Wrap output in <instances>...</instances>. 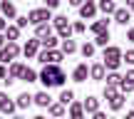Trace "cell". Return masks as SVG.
Returning <instances> with one entry per match:
<instances>
[{
	"label": "cell",
	"mask_w": 134,
	"mask_h": 119,
	"mask_svg": "<svg viewBox=\"0 0 134 119\" xmlns=\"http://www.w3.org/2000/svg\"><path fill=\"white\" fill-rule=\"evenodd\" d=\"M37 80L50 89V87H62L67 77H65V70H62L60 65H45L42 72L37 75Z\"/></svg>",
	"instance_id": "obj_1"
},
{
	"label": "cell",
	"mask_w": 134,
	"mask_h": 119,
	"mask_svg": "<svg viewBox=\"0 0 134 119\" xmlns=\"http://www.w3.org/2000/svg\"><path fill=\"white\" fill-rule=\"evenodd\" d=\"M102 60H104V62H102L104 70L117 72L119 65H122V50L117 47V45H107V47H104V57H102Z\"/></svg>",
	"instance_id": "obj_2"
},
{
	"label": "cell",
	"mask_w": 134,
	"mask_h": 119,
	"mask_svg": "<svg viewBox=\"0 0 134 119\" xmlns=\"http://www.w3.org/2000/svg\"><path fill=\"white\" fill-rule=\"evenodd\" d=\"M25 18H27V22H30V25H35V27H37V25L50 22V20H52V15H50V10H47V8H35V10H30Z\"/></svg>",
	"instance_id": "obj_3"
},
{
	"label": "cell",
	"mask_w": 134,
	"mask_h": 119,
	"mask_svg": "<svg viewBox=\"0 0 134 119\" xmlns=\"http://www.w3.org/2000/svg\"><path fill=\"white\" fill-rule=\"evenodd\" d=\"M62 60L65 55L60 50H40L37 52V62H42V65H60Z\"/></svg>",
	"instance_id": "obj_4"
},
{
	"label": "cell",
	"mask_w": 134,
	"mask_h": 119,
	"mask_svg": "<svg viewBox=\"0 0 134 119\" xmlns=\"http://www.w3.org/2000/svg\"><path fill=\"white\" fill-rule=\"evenodd\" d=\"M20 52H23V47H20L18 42H5V47L0 50V62H3V65H8V62H13Z\"/></svg>",
	"instance_id": "obj_5"
},
{
	"label": "cell",
	"mask_w": 134,
	"mask_h": 119,
	"mask_svg": "<svg viewBox=\"0 0 134 119\" xmlns=\"http://www.w3.org/2000/svg\"><path fill=\"white\" fill-rule=\"evenodd\" d=\"M87 77H90V67H87V62H80L72 70V80L75 82H87Z\"/></svg>",
	"instance_id": "obj_6"
},
{
	"label": "cell",
	"mask_w": 134,
	"mask_h": 119,
	"mask_svg": "<svg viewBox=\"0 0 134 119\" xmlns=\"http://www.w3.org/2000/svg\"><path fill=\"white\" fill-rule=\"evenodd\" d=\"M37 52H40V40H27V42L23 45V55L25 57H37Z\"/></svg>",
	"instance_id": "obj_7"
},
{
	"label": "cell",
	"mask_w": 134,
	"mask_h": 119,
	"mask_svg": "<svg viewBox=\"0 0 134 119\" xmlns=\"http://www.w3.org/2000/svg\"><path fill=\"white\" fill-rule=\"evenodd\" d=\"M15 109H18V107H15V102L10 99L5 92H0V112H3V114H13Z\"/></svg>",
	"instance_id": "obj_8"
},
{
	"label": "cell",
	"mask_w": 134,
	"mask_h": 119,
	"mask_svg": "<svg viewBox=\"0 0 134 119\" xmlns=\"http://www.w3.org/2000/svg\"><path fill=\"white\" fill-rule=\"evenodd\" d=\"M82 109H85V114H94V112H99V99L97 97H85V102H82Z\"/></svg>",
	"instance_id": "obj_9"
},
{
	"label": "cell",
	"mask_w": 134,
	"mask_h": 119,
	"mask_svg": "<svg viewBox=\"0 0 134 119\" xmlns=\"http://www.w3.org/2000/svg\"><path fill=\"white\" fill-rule=\"evenodd\" d=\"M80 15H82V20H90V18H94V15H97V5L92 3V0L82 3V5H80Z\"/></svg>",
	"instance_id": "obj_10"
},
{
	"label": "cell",
	"mask_w": 134,
	"mask_h": 119,
	"mask_svg": "<svg viewBox=\"0 0 134 119\" xmlns=\"http://www.w3.org/2000/svg\"><path fill=\"white\" fill-rule=\"evenodd\" d=\"M92 32H94V37H97V35H104V32H109V20H94V22H92Z\"/></svg>",
	"instance_id": "obj_11"
},
{
	"label": "cell",
	"mask_w": 134,
	"mask_h": 119,
	"mask_svg": "<svg viewBox=\"0 0 134 119\" xmlns=\"http://www.w3.org/2000/svg\"><path fill=\"white\" fill-rule=\"evenodd\" d=\"M23 70H25V65L23 62H10V67H8V77L10 80H20V77H23Z\"/></svg>",
	"instance_id": "obj_12"
},
{
	"label": "cell",
	"mask_w": 134,
	"mask_h": 119,
	"mask_svg": "<svg viewBox=\"0 0 134 119\" xmlns=\"http://www.w3.org/2000/svg\"><path fill=\"white\" fill-rule=\"evenodd\" d=\"M129 20H132V13H129V10H127V8H117V13H114V22L117 25H127Z\"/></svg>",
	"instance_id": "obj_13"
},
{
	"label": "cell",
	"mask_w": 134,
	"mask_h": 119,
	"mask_svg": "<svg viewBox=\"0 0 134 119\" xmlns=\"http://www.w3.org/2000/svg\"><path fill=\"white\" fill-rule=\"evenodd\" d=\"M104 75H107V70L102 67V62H97V65H92V67H90V77H92V80L99 82V80H104Z\"/></svg>",
	"instance_id": "obj_14"
},
{
	"label": "cell",
	"mask_w": 134,
	"mask_h": 119,
	"mask_svg": "<svg viewBox=\"0 0 134 119\" xmlns=\"http://www.w3.org/2000/svg\"><path fill=\"white\" fill-rule=\"evenodd\" d=\"M97 10H102L104 15H114L117 13V3L114 0H102V3L97 5Z\"/></svg>",
	"instance_id": "obj_15"
},
{
	"label": "cell",
	"mask_w": 134,
	"mask_h": 119,
	"mask_svg": "<svg viewBox=\"0 0 134 119\" xmlns=\"http://www.w3.org/2000/svg\"><path fill=\"white\" fill-rule=\"evenodd\" d=\"M32 102L37 107H50V104H52V97H50L47 92H37V94L32 97Z\"/></svg>",
	"instance_id": "obj_16"
},
{
	"label": "cell",
	"mask_w": 134,
	"mask_h": 119,
	"mask_svg": "<svg viewBox=\"0 0 134 119\" xmlns=\"http://www.w3.org/2000/svg\"><path fill=\"white\" fill-rule=\"evenodd\" d=\"M70 119H85L82 102H72V104H70Z\"/></svg>",
	"instance_id": "obj_17"
},
{
	"label": "cell",
	"mask_w": 134,
	"mask_h": 119,
	"mask_svg": "<svg viewBox=\"0 0 134 119\" xmlns=\"http://www.w3.org/2000/svg\"><path fill=\"white\" fill-rule=\"evenodd\" d=\"M50 35H52V27H50L47 22L35 27V40H45V37H50Z\"/></svg>",
	"instance_id": "obj_18"
},
{
	"label": "cell",
	"mask_w": 134,
	"mask_h": 119,
	"mask_svg": "<svg viewBox=\"0 0 134 119\" xmlns=\"http://www.w3.org/2000/svg\"><path fill=\"white\" fill-rule=\"evenodd\" d=\"M60 52H62V55H75L77 52V42H75V40H62Z\"/></svg>",
	"instance_id": "obj_19"
},
{
	"label": "cell",
	"mask_w": 134,
	"mask_h": 119,
	"mask_svg": "<svg viewBox=\"0 0 134 119\" xmlns=\"http://www.w3.org/2000/svg\"><path fill=\"white\" fill-rule=\"evenodd\" d=\"M30 104H32V94H27V92H23V94L18 97V102H15V107H18V109H27Z\"/></svg>",
	"instance_id": "obj_20"
},
{
	"label": "cell",
	"mask_w": 134,
	"mask_h": 119,
	"mask_svg": "<svg viewBox=\"0 0 134 119\" xmlns=\"http://www.w3.org/2000/svg\"><path fill=\"white\" fill-rule=\"evenodd\" d=\"M72 102H75V92H72V89H62V92H60V104H62V107H70Z\"/></svg>",
	"instance_id": "obj_21"
},
{
	"label": "cell",
	"mask_w": 134,
	"mask_h": 119,
	"mask_svg": "<svg viewBox=\"0 0 134 119\" xmlns=\"http://www.w3.org/2000/svg\"><path fill=\"white\" fill-rule=\"evenodd\" d=\"M47 112L52 114V119H62V114H65V107L60 104V102H52V104L47 107Z\"/></svg>",
	"instance_id": "obj_22"
},
{
	"label": "cell",
	"mask_w": 134,
	"mask_h": 119,
	"mask_svg": "<svg viewBox=\"0 0 134 119\" xmlns=\"http://www.w3.org/2000/svg\"><path fill=\"white\" fill-rule=\"evenodd\" d=\"M57 35H50V37H45V40H40V47H45V50H57Z\"/></svg>",
	"instance_id": "obj_23"
},
{
	"label": "cell",
	"mask_w": 134,
	"mask_h": 119,
	"mask_svg": "<svg viewBox=\"0 0 134 119\" xmlns=\"http://www.w3.org/2000/svg\"><path fill=\"white\" fill-rule=\"evenodd\" d=\"M107 104H109V109H112V112H119L122 107H124V94H117V97H112V99L107 102Z\"/></svg>",
	"instance_id": "obj_24"
},
{
	"label": "cell",
	"mask_w": 134,
	"mask_h": 119,
	"mask_svg": "<svg viewBox=\"0 0 134 119\" xmlns=\"http://www.w3.org/2000/svg\"><path fill=\"white\" fill-rule=\"evenodd\" d=\"M5 40H8V42H15V40H18L20 37V30L18 27H15V25H8V27H5Z\"/></svg>",
	"instance_id": "obj_25"
},
{
	"label": "cell",
	"mask_w": 134,
	"mask_h": 119,
	"mask_svg": "<svg viewBox=\"0 0 134 119\" xmlns=\"http://www.w3.org/2000/svg\"><path fill=\"white\" fill-rule=\"evenodd\" d=\"M119 94V87H114V84H104V89H102V97H104L107 102L112 99V97H117Z\"/></svg>",
	"instance_id": "obj_26"
},
{
	"label": "cell",
	"mask_w": 134,
	"mask_h": 119,
	"mask_svg": "<svg viewBox=\"0 0 134 119\" xmlns=\"http://www.w3.org/2000/svg\"><path fill=\"white\" fill-rule=\"evenodd\" d=\"M0 10H3V15H5L8 20H13V18H15V5H13V3H8V0H5V3H0Z\"/></svg>",
	"instance_id": "obj_27"
},
{
	"label": "cell",
	"mask_w": 134,
	"mask_h": 119,
	"mask_svg": "<svg viewBox=\"0 0 134 119\" xmlns=\"http://www.w3.org/2000/svg\"><path fill=\"white\" fill-rule=\"evenodd\" d=\"M20 80L30 84V82H35V80H37V72H35V70H30V67H25V70H23V77H20Z\"/></svg>",
	"instance_id": "obj_28"
},
{
	"label": "cell",
	"mask_w": 134,
	"mask_h": 119,
	"mask_svg": "<svg viewBox=\"0 0 134 119\" xmlns=\"http://www.w3.org/2000/svg\"><path fill=\"white\" fill-rule=\"evenodd\" d=\"M104 80H107V84H114V87H119V82H122V75H119V72H109V75H104Z\"/></svg>",
	"instance_id": "obj_29"
},
{
	"label": "cell",
	"mask_w": 134,
	"mask_h": 119,
	"mask_svg": "<svg viewBox=\"0 0 134 119\" xmlns=\"http://www.w3.org/2000/svg\"><path fill=\"white\" fill-rule=\"evenodd\" d=\"M94 50H97V47H94L92 42H85V45L80 47V52H82V57L87 60V57H92V55H94Z\"/></svg>",
	"instance_id": "obj_30"
},
{
	"label": "cell",
	"mask_w": 134,
	"mask_h": 119,
	"mask_svg": "<svg viewBox=\"0 0 134 119\" xmlns=\"http://www.w3.org/2000/svg\"><path fill=\"white\" fill-rule=\"evenodd\" d=\"M107 42H109V32H104V35H97L94 37V47H107Z\"/></svg>",
	"instance_id": "obj_31"
},
{
	"label": "cell",
	"mask_w": 134,
	"mask_h": 119,
	"mask_svg": "<svg viewBox=\"0 0 134 119\" xmlns=\"http://www.w3.org/2000/svg\"><path fill=\"white\" fill-rule=\"evenodd\" d=\"M122 82H124L127 87H134V67H132V70H127V75L122 77Z\"/></svg>",
	"instance_id": "obj_32"
},
{
	"label": "cell",
	"mask_w": 134,
	"mask_h": 119,
	"mask_svg": "<svg viewBox=\"0 0 134 119\" xmlns=\"http://www.w3.org/2000/svg\"><path fill=\"white\" fill-rule=\"evenodd\" d=\"M122 62H127V65L134 67V50H127V52H122Z\"/></svg>",
	"instance_id": "obj_33"
},
{
	"label": "cell",
	"mask_w": 134,
	"mask_h": 119,
	"mask_svg": "<svg viewBox=\"0 0 134 119\" xmlns=\"http://www.w3.org/2000/svg\"><path fill=\"white\" fill-rule=\"evenodd\" d=\"M85 22H82V20H80V22H75V25H72V32H77V35H82V32H85Z\"/></svg>",
	"instance_id": "obj_34"
},
{
	"label": "cell",
	"mask_w": 134,
	"mask_h": 119,
	"mask_svg": "<svg viewBox=\"0 0 134 119\" xmlns=\"http://www.w3.org/2000/svg\"><path fill=\"white\" fill-rule=\"evenodd\" d=\"M15 20H18V25H15V27H18V30H23V27H27V18H15Z\"/></svg>",
	"instance_id": "obj_35"
},
{
	"label": "cell",
	"mask_w": 134,
	"mask_h": 119,
	"mask_svg": "<svg viewBox=\"0 0 134 119\" xmlns=\"http://www.w3.org/2000/svg\"><path fill=\"white\" fill-rule=\"evenodd\" d=\"M0 80H8V67H5V65H0Z\"/></svg>",
	"instance_id": "obj_36"
},
{
	"label": "cell",
	"mask_w": 134,
	"mask_h": 119,
	"mask_svg": "<svg viewBox=\"0 0 134 119\" xmlns=\"http://www.w3.org/2000/svg\"><path fill=\"white\" fill-rule=\"evenodd\" d=\"M57 0H47V3H45V8H47V10H55V8H57Z\"/></svg>",
	"instance_id": "obj_37"
},
{
	"label": "cell",
	"mask_w": 134,
	"mask_h": 119,
	"mask_svg": "<svg viewBox=\"0 0 134 119\" xmlns=\"http://www.w3.org/2000/svg\"><path fill=\"white\" fill-rule=\"evenodd\" d=\"M92 119H107V114H104V112H94V114H92Z\"/></svg>",
	"instance_id": "obj_38"
},
{
	"label": "cell",
	"mask_w": 134,
	"mask_h": 119,
	"mask_svg": "<svg viewBox=\"0 0 134 119\" xmlns=\"http://www.w3.org/2000/svg\"><path fill=\"white\" fill-rule=\"evenodd\" d=\"M5 27H8V22H5V18H0V32H5Z\"/></svg>",
	"instance_id": "obj_39"
},
{
	"label": "cell",
	"mask_w": 134,
	"mask_h": 119,
	"mask_svg": "<svg viewBox=\"0 0 134 119\" xmlns=\"http://www.w3.org/2000/svg\"><path fill=\"white\" fill-rule=\"evenodd\" d=\"M127 40H132V42H134V27H129V32H127Z\"/></svg>",
	"instance_id": "obj_40"
},
{
	"label": "cell",
	"mask_w": 134,
	"mask_h": 119,
	"mask_svg": "<svg viewBox=\"0 0 134 119\" xmlns=\"http://www.w3.org/2000/svg\"><path fill=\"white\" fill-rule=\"evenodd\" d=\"M5 42H8V40H5V35H3V32H0V50H3V47H5Z\"/></svg>",
	"instance_id": "obj_41"
},
{
	"label": "cell",
	"mask_w": 134,
	"mask_h": 119,
	"mask_svg": "<svg viewBox=\"0 0 134 119\" xmlns=\"http://www.w3.org/2000/svg\"><path fill=\"white\" fill-rule=\"evenodd\" d=\"M127 10H129V13H134V0H129V3H127Z\"/></svg>",
	"instance_id": "obj_42"
},
{
	"label": "cell",
	"mask_w": 134,
	"mask_h": 119,
	"mask_svg": "<svg viewBox=\"0 0 134 119\" xmlns=\"http://www.w3.org/2000/svg\"><path fill=\"white\" fill-rule=\"evenodd\" d=\"M127 119H134V109H132V112H127Z\"/></svg>",
	"instance_id": "obj_43"
},
{
	"label": "cell",
	"mask_w": 134,
	"mask_h": 119,
	"mask_svg": "<svg viewBox=\"0 0 134 119\" xmlns=\"http://www.w3.org/2000/svg\"><path fill=\"white\" fill-rule=\"evenodd\" d=\"M13 119H25V117H20V114H15V117H13Z\"/></svg>",
	"instance_id": "obj_44"
},
{
	"label": "cell",
	"mask_w": 134,
	"mask_h": 119,
	"mask_svg": "<svg viewBox=\"0 0 134 119\" xmlns=\"http://www.w3.org/2000/svg\"><path fill=\"white\" fill-rule=\"evenodd\" d=\"M32 119H45V117H42V114H37V117H32Z\"/></svg>",
	"instance_id": "obj_45"
},
{
	"label": "cell",
	"mask_w": 134,
	"mask_h": 119,
	"mask_svg": "<svg viewBox=\"0 0 134 119\" xmlns=\"http://www.w3.org/2000/svg\"><path fill=\"white\" fill-rule=\"evenodd\" d=\"M107 119H117V117H107Z\"/></svg>",
	"instance_id": "obj_46"
}]
</instances>
